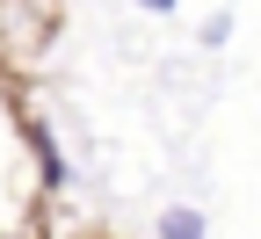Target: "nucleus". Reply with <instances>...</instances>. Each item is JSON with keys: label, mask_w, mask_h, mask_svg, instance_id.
<instances>
[{"label": "nucleus", "mask_w": 261, "mask_h": 239, "mask_svg": "<svg viewBox=\"0 0 261 239\" xmlns=\"http://www.w3.org/2000/svg\"><path fill=\"white\" fill-rule=\"evenodd\" d=\"M29 145H37V160H44V181H51V189H65V181H73V167L58 160V145L44 138V130H29Z\"/></svg>", "instance_id": "nucleus-2"}, {"label": "nucleus", "mask_w": 261, "mask_h": 239, "mask_svg": "<svg viewBox=\"0 0 261 239\" xmlns=\"http://www.w3.org/2000/svg\"><path fill=\"white\" fill-rule=\"evenodd\" d=\"M160 239H211V225H203L196 203H167L160 210Z\"/></svg>", "instance_id": "nucleus-1"}, {"label": "nucleus", "mask_w": 261, "mask_h": 239, "mask_svg": "<svg viewBox=\"0 0 261 239\" xmlns=\"http://www.w3.org/2000/svg\"><path fill=\"white\" fill-rule=\"evenodd\" d=\"M138 8H145V15H174L181 0H138Z\"/></svg>", "instance_id": "nucleus-3"}]
</instances>
